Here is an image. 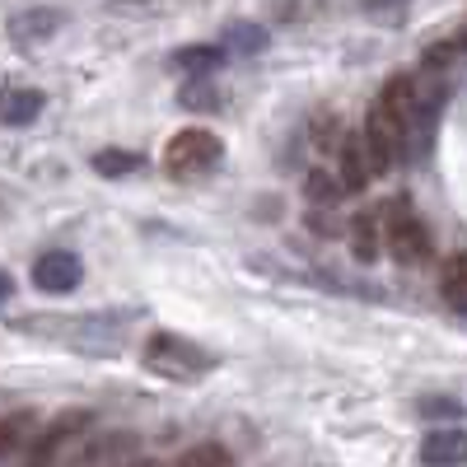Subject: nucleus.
I'll return each instance as SVG.
<instances>
[{
	"label": "nucleus",
	"instance_id": "nucleus-13",
	"mask_svg": "<svg viewBox=\"0 0 467 467\" xmlns=\"http://www.w3.org/2000/svg\"><path fill=\"white\" fill-rule=\"evenodd\" d=\"M220 61H224V47H182V52H173L169 66L182 75H211Z\"/></svg>",
	"mask_w": 467,
	"mask_h": 467
},
{
	"label": "nucleus",
	"instance_id": "nucleus-4",
	"mask_svg": "<svg viewBox=\"0 0 467 467\" xmlns=\"http://www.w3.org/2000/svg\"><path fill=\"white\" fill-rule=\"evenodd\" d=\"M89 411H66V416H57L52 425L37 440H28V458H24V467H57L61 458H66V444L80 435V431H89Z\"/></svg>",
	"mask_w": 467,
	"mask_h": 467
},
{
	"label": "nucleus",
	"instance_id": "nucleus-16",
	"mask_svg": "<svg viewBox=\"0 0 467 467\" xmlns=\"http://www.w3.org/2000/svg\"><path fill=\"white\" fill-rule=\"evenodd\" d=\"M350 234H356V239H350L356 257H360V262H374V257H379V220H374V215H360Z\"/></svg>",
	"mask_w": 467,
	"mask_h": 467
},
{
	"label": "nucleus",
	"instance_id": "nucleus-19",
	"mask_svg": "<svg viewBox=\"0 0 467 467\" xmlns=\"http://www.w3.org/2000/svg\"><path fill=\"white\" fill-rule=\"evenodd\" d=\"M178 467H229V449L220 444H197L178 458Z\"/></svg>",
	"mask_w": 467,
	"mask_h": 467
},
{
	"label": "nucleus",
	"instance_id": "nucleus-22",
	"mask_svg": "<svg viewBox=\"0 0 467 467\" xmlns=\"http://www.w3.org/2000/svg\"><path fill=\"white\" fill-rule=\"evenodd\" d=\"M402 5H407V0H365V10H374V15L379 10H402Z\"/></svg>",
	"mask_w": 467,
	"mask_h": 467
},
{
	"label": "nucleus",
	"instance_id": "nucleus-12",
	"mask_svg": "<svg viewBox=\"0 0 467 467\" xmlns=\"http://www.w3.org/2000/svg\"><path fill=\"white\" fill-rule=\"evenodd\" d=\"M28 440H33V416L28 411L5 416V420H0V462H5L10 453H19Z\"/></svg>",
	"mask_w": 467,
	"mask_h": 467
},
{
	"label": "nucleus",
	"instance_id": "nucleus-21",
	"mask_svg": "<svg viewBox=\"0 0 467 467\" xmlns=\"http://www.w3.org/2000/svg\"><path fill=\"white\" fill-rule=\"evenodd\" d=\"M425 416H458V402H420Z\"/></svg>",
	"mask_w": 467,
	"mask_h": 467
},
{
	"label": "nucleus",
	"instance_id": "nucleus-23",
	"mask_svg": "<svg viewBox=\"0 0 467 467\" xmlns=\"http://www.w3.org/2000/svg\"><path fill=\"white\" fill-rule=\"evenodd\" d=\"M15 295V281H10V271H0V304H5Z\"/></svg>",
	"mask_w": 467,
	"mask_h": 467
},
{
	"label": "nucleus",
	"instance_id": "nucleus-14",
	"mask_svg": "<svg viewBox=\"0 0 467 467\" xmlns=\"http://www.w3.org/2000/svg\"><path fill=\"white\" fill-rule=\"evenodd\" d=\"M178 103H182L187 112H211V108H220V89L206 80V75H197L192 85L178 89Z\"/></svg>",
	"mask_w": 467,
	"mask_h": 467
},
{
	"label": "nucleus",
	"instance_id": "nucleus-1",
	"mask_svg": "<svg viewBox=\"0 0 467 467\" xmlns=\"http://www.w3.org/2000/svg\"><path fill=\"white\" fill-rule=\"evenodd\" d=\"M145 365H150L154 374H164V379H178V383L202 379V374L215 369L211 350L192 346L187 337H173V332H154V337L145 341Z\"/></svg>",
	"mask_w": 467,
	"mask_h": 467
},
{
	"label": "nucleus",
	"instance_id": "nucleus-9",
	"mask_svg": "<svg viewBox=\"0 0 467 467\" xmlns=\"http://www.w3.org/2000/svg\"><path fill=\"white\" fill-rule=\"evenodd\" d=\"M61 28V10H47V5H37V10H19L10 19V37L19 47H37V43H47V37Z\"/></svg>",
	"mask_w": 467,
	"mask_h": 467
},
{
	"label": "nucleus",
	"instance_id": "nucleus-11",
	"mask_svg": "<svg viewBox=\"0 0 467 467\" xmlns=\"http://www.w3.org/2000/svg\"><path fill=\"white\" fill-rule=\"evenodd\" d=\"M224 52H239V57H257L266 52V28L262 24H229L224 37H220Z\"/></svg>",
	"mask_w": 467,
	"mask_h": 467
},
{
	"label": "nucleus",
	"instance_id": "nucleus-10",
	"mask_svg": "<svg viewBox=\"0 0 467 467\" xmlns=\"http://www.w3.org/2000/svg\"><path fill=\"white\" fill-rule=\"evenodd\" d=\"M337 160H341V187H346V192H360V187L374 178V169H369V150H365V136L341 140Z\"/></svg>",
	"mask_w": 467,
	"mask_h": 467
},
{
	"label": "nucleus",
	"instance_id": "nucleus-24",
	"mask_svg": "<svg viewBox=\"0 0 467 467\" xmlns=\"http://www.w3.org/2000/svg\"><path fill=\"white\" fill-rule=\"evenodd\" d=\"M127 467H160V462H140V458H131V462H127Z\"/></svg>",
	"mask_w": 467,
	"mask_h": 467
},
{
	"label": "nucleus",
	"instance_id": "nucleus-8",
	"mask_svg": "<svg viewBox=\"0 0 467 467\" xmlns=\"http://www.w3.org/2000/svg\"><path fill=\"white\" fill-rule=\"evenodd\" d=\"M43 94L28 85H0V127H28L43 112Z\"/></svg>",
	"mask_w": 467,
	"mask_h": 467
},
{
	"label": "nucleus",
	"instance_id": "nucleus-20",
	"mask_svg": "<svg viewBox=\"0 0 467 467\" xmlns=\"http://www.w3.org/2000/svg\"><path fill=\"white\" fill-rule=\"evenodd\" d=\"M314 136H318V145L337 140V117H318V127H314Z\"/></svg>",
	"mask_w": 467,
	"mask_h": 467
},
{
	"label": "nucleus",
	"instance_id": "nucleus-17",
	"mask_svg": "<svg viewBox=\"0 0 467 467\" xmlns=\"http://www.w3.org/2000/svg\"><path fill=\"white\" fill-rule=\"evenodd\" d=\"M94 169H99L103 178H122V173H136L140 160H136V154H127V150H99V154H94Z\"/></svg>",
	"mask_w": 467,
	"mask_h": 467
},
{
	"label": "nucleus",
	"instance_id": "nucleus-18",
	"mask_svg": "<svg viewBox=\"0 0 467 467\" xmlns=\"http://www.w3.org/2000/svg\"><path fill=\"white\" fill-rule=\"evenodd\" d=\"M304 192H308V202H314V206H337L346 187H341V178H327V173H308Z\"/></svg>",
	"mask_w": 467,
	"mask_h": 467
},
{
	"label": "nucleus",
	"instance_id": "nucleus-5",
	"mask_svg": "<svg viewBox=\"0 0 467 467\" xmlns=\"http://www.w3.org/2000/svg\"><path fill=\"white\" fill-rule=\"evenodd\" d=\"M80 276H85V262L75 257V253H66V248H52V253H43V257L33 262V285L47 290V295L75 290V285H80Z\"/></svg>",
	"mask_w": 467,
	"mask_h": 467
},
{
	"label": "nucleus",
	"instance_id": "nucleus-15",
	"mask_svg": "<svg viewBox=\"0 0 467 467\" xmlns=\"http://www.w3.org/2000/svg\"><path fill=\"white\" fill-rule=\"evenodd\" d=\"M449 308H458V314H467V266L462 262H449L444 266V281H440Z\"/></svg>",
	"mask_w": 467,
	"mask_h": 467
},
{
	"label": "nucleus",
	"instance_id": "nucleus-6",
	"mask_svg": "<svg viewBox=\"0 0 467 467\" xmlns=\"http://www.w3.org/2000/svg\"><path fill=\"white\" fill-rule=\"evenodd\" d=\"M136 453H140V444H136L131 431H112V435H103V440H89L66 467H127Z\"/></svg>",
	"mask_w": 467,
	"mask_h": 467
},
{
	"label": "nucleus",
	"instance_id": "nucleus-7",
	"mask_svg": "<svg viewBox=\"0 0 467 467\" xmlns=\"http://www.w3.org/2000/svg\"><path fill=\"white\" fill-rule=\"evenodd\" d=\"M420 462L425 467H462L467 462V431H431L420 440Z\"/></svg>",
	"mask_w": 467,
	"mask_h": 467
},
{
	"label": "nucleus",
	"instance_id": "nucleus-2",
	"mask_svg": "<svg viewBox=\"0 0 467 467\" xmlns=\"http://www.w3.org/2000/svg\"><path fill=\"white\" fill-rule=\"evenodd\" d=\"M220 154H224V145H220L215 131L187 127V131H178V136L164 145V169H169L173 178H202V173L215 169Z\"/></svg>",
	"mask_w": 467,
	"mask_h": 467
},
{
	"label": "nucleus",
	"instance_id": "nucleus-3",
	"mask_svg": "<svg viewBox=\"0 0 467 467\" xmlns=\"http://www.w3.org/2000/svg\"><path fill=\"white\" fill-rule=\"evenodd\" d=\"M388 253H393L402 266H420V262H431V229H425L407 202H393L388 206Z\"/></svg>",
	"mask_w": 467,
	"mask_h": 467
},
{
	"label": "nucleus",
	"instance_id": "nucleus-25",
	"mask_svg": "<svg viewBox=\"0 0 467 467\" xmlns=\"http://www.w3.org/2000/svg\"><path fill=\"white\" fill-rule=\"evenodd\" d=\"M458 262H462V266H467V253H462V257H458Z\"/></svg>",
	"mask_w": 467,
	"mask_h": 467
}]
</instances>
